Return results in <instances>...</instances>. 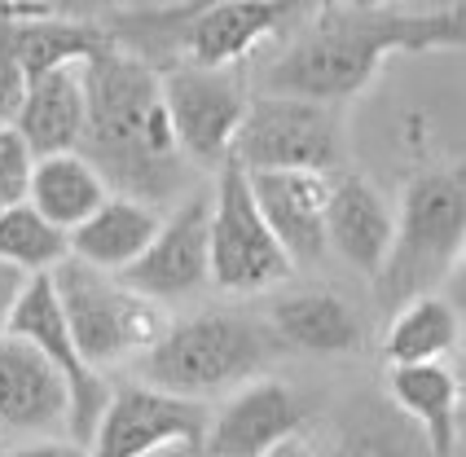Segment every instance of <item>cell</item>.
Wrapping results in <instances>:
<instances>
[{"instance_id": "obj_1", "label": "cell", "mask_w": 466, "mask_h": 457, "mask_svg": "<svg viewBox=\"0 0 466 457\" xmlns=\"http://www.w3.org/2000/svg\"><path fill=\"white\" fill-rule=\"evenodd\" d=\"M466 49V5L449 9H321L264 71V93L343 106L383 71L391 53Z\"/></svg>"}, {"instance_id": "obj_2", "label": "cell", "mask_w": 466, "mask_h": 457, "mask_svg": "<svg viewBox=\"0 0 466 457\" xmlns=\"http://www.w3.org/2000/svg\"><path fill=\"white\" fill-rule=\"evenodd\" d=\"M88 132L79 154L97 168L110 194L163 207L185 189L189 158L177 146L158 66L110 40L88 66Z\"/></svg>"}, {"instance_id": "obj_3", "label": "cell", "mask_w": 466, "mask_h": 457, "mask_svg": "<svg viewBox=\"0 0 466 457\" xmlns=\"http://www.w3.org/2000/svg\"><path fill=\"white\" fill-rule=\"evenodd\" d=\"M282 352V339L268 321L211 308L167 326V334L141 356V382L208 405L211 396L264 379Z\"/></svg>"}, {"instance_id": "obj_4", "label": "cell", "mask_w": 466, "mask_h": 457, "mask_svg": "<svg viewBox=\"0 0 466 457\" xmlns=\"http://www.w3.org/2000/svg\"><path fill=\"white\" fill-rule=\"evenodd\" d=\"M466 251V172H422L396 211V242L379 273V300L400 308L449 286Z\"/></svg>"}, {"instance_id": "obj_5", "label": "cell", "mask_w": 466, "mask_h": 457, "mask_svg": "<svg viewBox=\"0 0 466 457\" xmlns=\"http://www.w3.org/2000/svg\"><path fill=\"white\" fill-rule=\"evenodd\" d=\"M49 278L79 356L93 370L119 365L128 356H146L172 326L163 304L137 295L132 286H124L119 273H102L93 264L62 259Z\"/></svg>"}, {"instance_id": "obj_6", "label": "cell", "mask_w": 466, "mask_h": 457, "mask_svg": "<svg viewBox=\"0 0 466 457\" xmlns=\"http://www.w3.org/2000/svg\"><path fill=\"white\" fill-rule=\"evenodd\" d=\"M233 163L247 172H321L330 177L348 158V132L339 106L264 93L247 106L233 137Z\"/></svg>"}, {"instance_id": "obj_7", "label": "cell", "mask_w": 466, "mask_h": 457, "mask_svg": "<svg viewBox=\"0 0 466 457\" xmlns=\"http://www.w3.org/2000/svg\"><path fill=\"white\" fill-rule=\"evenodd\" d=\"M286 278H295V259L259 216L247 168L229 158L211 185V286L225 295H259Z\"/></svg>"}, {"instance_id": "obj_8", "label": "cell", "mask_w": 466, "mask_h": 457, "mask_svg": "<svg viewBox=\"0 0 466 457\" xmlns=\"http://www.w3.org/2000/svg\"><path fill=\"white\" fill-rule=\"evenodd\" d=\"M312 5L321 0H220L203 14H194L189 23L163 31L155 40H146L137 57H146L150 66H211V71H229L233 62H242L259 40L278 36L295 18H304Z\"/></svg>"}, {"instance_id": "obj_9", "label": "cell", "mask_w": 466, "mask_h": 457, "mask_svg": "<svg viewBox=\"0 0 466 457\" xmlns=\"http://www.w3.org/2000/svg\"><path fill=\"white\" fill-rule=\"evenodd\" d=\"M163 102L172 115L177 146L189 158V168H225L233 154V137L247 119V88L233 71H211V66H163Z\"/></svg>"}, {"instance_id": "obj_10", "label": "cell", "mask_w": 466, "mask_h": 457, "mask_svg": "<svg viewBox=\"0 0 466 457\" xmlns=\"http://www.w3.org/2000/svg\"><path fill=\"white\" fill-rule=\"evenodd\" d=\"M208 427L211 409L203 401H185L150 382H128L110 391L88 457H150L167 444H198L208 453Z\"/></svg>"}, {"instance_id": "obj_11", "label": "cell", "mask_w": 466, "mask_h": 457, "mask_svg": "<svg viewBox=\"0 0 466 457\" xmlns=\"http://www.w3.org/2000/svg\"><path fill=\"white\" fill-rule=\"evenodd\" d=\"M9 334H18V339H26V343H35V348L53 361V370L66 379V391H71V440L88 449L115 387H106L102 370H93V365L79 356L49 273L26 281L23 300H18L14 317H9Z\"/></svg>"}, {"instance_id": "obj_12", "label": "cell", "mask_w": 466, "mask_h": 457, "mask_svg": "<svg viewBox=\"0 0 466 457\" xmlns=\"http://www.w3.org/2000/svg\"><path fill=\"white\" fill-rule=\"evenodd\" d=\"M119 278L155 304H177L203 290L211 281V189L185 194L172 216H163L150 251Z\"/></svg>"}, {"instance_id": "obj_13", "label": "cell", "mask_w": 466, "mask_h": 457, "mask_svg": "<svg viewBox=\"0 0 466 457\" xmlns=\"http://www.w3.org/2000/svg\"><path fill=\"white\" fill-rule=\"evenodd\" d=\"M71 427L66 379L35 343L0 334V435L5 440H49L57 427Z\"/></svg>"}, {"instance_id": "obj_14", "label": "cell", "mask_w": 466, "mask_h": 457, "mask_svg": "<svg viewBox=\"0 0 466 457\" xmlns=\"http://www.w3.org/2000/svg\"><path fill=\"white\" fill-rule=\"evenodd\" d=\"M304 422L309 405L282 379H256L211 413L208 457H268L278 444L304 435Z\"/></svg>"}, {"instance_id": "obj_15", "label": "cell", "mask_w": 466, "mask_h": 457, "mask_svg": "<svg viewBox=\"0 0 466 457\" xmlns=\"http://www.w3.org/2000/svg\"><path fill=\"white\" fill-rule=\"evenodd\" d=\"M259 216L278 233L282 251L295 259V269L321 264L330 251V185L321 172H247Z\"/></svg>"}, {"instance_id": "obj_16", "label": "cell", "mask_w": 466, "mask_h": 457, "mask_svg": "<svg viewBox=\"0 0 466 457\" xmlns=\"http://www.w3.org/2000/svg\"><path fill=\"white\" fill-rule=\"evenodd\" d=\"M326 225H330V251H339V259H348L365 278L383 273L396 242V211L374 185H365L361 177H339L330 185Z\"/></svg>"}, {"instance_id": "obj_17", "label": "cell", "mask_w": 466, "mask_h": 457, "mask_svg": "<svg viewBox=\"0 0 466 457\" xmlns=\"http://www.w3.org/2000/svg\"><path fill=\"white\" fill-rule=\"evenodd\" d=\"M14 127L23 132L35 158L45 154H66L84 146L88 132V84H84V66H62V71H45L26 84L23 110Z\"/></svg>"}, {"instance_id": "obj_18", "label": "cell", "mask_w": 466, "mask_h": 457, "mask_svg": "<svg viewBox=\"0 0 466 457\" xmlns=\"http://www.w3.org/2000/svg\"><path fill=\"white\" fill-rule=\"evenodd\" d=\"M158 207L110 194L79 228H71V259L93 264L102 273H128L158 238Z\"/></svg>"}, {"instance_id": "obj_19", "label": "cell", "mask_w": 466, "mask_h": 457, "mask_svg": "<svg viewBox=\"0 0 466 457\" xmlns=\"http://www.w3.org/2000/svg\"><path fill=\"white\" fill-rule=\"evenodd\" d=\"M388 396L405 422H414L427 440L431 457H449L458 444V379L453 365L427 361V365H388Z\"/></svg>"}, {"instance_id": "obj_20", "label": "cell", "mask_w": 466, "mask_h": 457, "mask_svg": "<svg viewBox=\"0 0 466 457\" xmlns=\"http://www.w3.org/2000/svg\"><path fill=\"white\" fill-rule=\"evenodd\" d=\"M268 326L278 330L286 352H312V356H348L361 348L365 326L352 312L348 300H339L330 290H295L282 295Z\"/></svg>"}, {"instance_id": "obj_21", "label": "cell", "mask_w": 466, "mask_h": 457, "mask_svg": "<svg viewBox=\"0 0 466 457\" xmlns=\"http://www.w3.org/2000/svg\"><path fill=\"white\" fill-rule=\"evenodd\" d=\"M115 36L102 23H84L57 14V5H35L18 18V49H23L26 84L45 71L62 66H88Z\"/></svg>"}, {"instance_id": "obj_22", "label": "cell", "mask_w": 466, "mask_h": 457, "mask_svg": "<svg viewBox=\"0 0 466 457\" xmlns=\"http://www.w3.org/2000/svg\"><path fill=\"white\" fill-rule=\"evenodd\" d=\"M106 198H110V185H106V177L79 150L35 158L26 203L35 207L45 220H53L62 233L79 228Z\"/></svg>"}, {"instance_id": "obj_23", "label": "cell", "mask_w": 466, "mask_h": 457, "mask_svg": "<svg viewBox=\"0 0 466 457\" xmlns=\"http://www.w3.org/2000/svg\"><path fill=\"white\" fill-rule=\"evenodd\" d=\"M462 339V312L449 295H418L391 312L383 334L388 365H427L444 361Z\"/></svg>"}, {"instance_id": "obj_24", "label": "cell", "mask_w": 466, "mask_h": 457, "mask_svg": "<svg viewBox=\"0 0 466 457\" xmlns=\"http://www.w3.org/2000/svg\"><path fill=\"white\" fill-rule=\"evenodd\" d=\"M0 259L23 269L26 278H45L71 259V233L45 220L31 203H14L0 211Z\"/></svg>"}, {"instance_id": "obj_25", "label": "cell", "mask_w": 466, "mask_h": 457, "mask_svg": "<svg viewBox=\"0 0 466 457\" xmlns=\"http://www.w3.org/2000/svg\"><path fill=\"white\" fill-rule=\"evenodd\" d=\"M211 5H220V0H172V5H155V9H128V14H115V18L106 23V31H110L124 49H141L146 40H155L163 31L189 23L194 14H203Z\"/></svg>"}, {"instance_id": "obj_26", "label": "cell", "mask_w": 466, "mask_h": 457, "mask_svg": "<svg viewBox=\"0 0 466 457\" xmlns=\"http://www.w3.org/2000/svg\"><path fill=\"white\" fill-rule=\"evenodd\" d=\"M31 172H35V154L23 141V132L14 124H0V211L26 203Z\"/></svg>"}, {"instance_id": "obj_27", "label": "cell", "mask_w": 466, "mask_h": 457, "mask_svg": "<svg viewBox=\"0 0 466 457\" xmlns=\"http://www.w3.org/2000/svg\"><path fill=\"white\" fill-rule=\"evenodd\" d=\"M26 281L31 278H26L23 269H14V264L0 259V334L9 330V317H14V308H18V300H23Z\"/></svg>"}, {"instance_id": "obj_28", "label": "cell", "mask_w": 466, "mask_h": 457, "mask_svg": "<svg viewBox=\"0 0 466 457\" xmlns=\"http://www.w3.org/2000/svg\"><path fill=\"white\" fill-rule=\"evenodd\" d=\"M9 457H88V449L76 440H53L49 435V440H26Z\"/></svg>"}, {"instance_id": "obj_29", "label": "cell", "mask_w": 466, "mask_h": 457, "mask_svg": "<svg viewBox=\"0 0 466 457\" xmlns=\"http://www.w3.org/2000/svg\"><path fill=\"white\" fill-rule=\"evenodd\" d=\"M449 300L458 304V312L466 308V251H462V259H458V269H453V278H449Z\"/></svg>"}, {"instance_id": "obj_30", "label": "cell", "mask_w": 466, "mask_h": 457, "mask_svg": "<svg viewBox=\"0 0 466 457\" xmlns=\"http://www.w3.org/2000/svg\"><path fill=\"white\" fill-rule=\"evenodd\" d=\"M268 457H317V449H312L304 435H295V440H286V444H278Z\"/></svg>"}, {"instance_id": "obj_31", "label": "cell", "mask_w": 466, "mask_h": 457, "mask_svg": "<svg viewBox=\"0 0 466 457\" xmlns=\"http://www.w3.org/2000/svg\"><path fill=\"white\" fill-rule=\"evenodd\" d=\"M453 379H458V401H462V409H466V348L458 352V361H453Z\"/></svg>"}, {"instance_id": "obj_32", "label": "cell", "mask_w": 466, "mask_h": 457, "mask_svg": "<svg viewBox=\"0 0 466 457\" xmlns=\"http://www.w3.org/2000/svg\"><path fill=\"white\" fill-rule=\"evenodd\" d=\"M348 5H352V9H383L388 0H348Z\"/></svg>"}, {"instance_id": "obj_33", "label": "cell", "mask_w": 466, "mask_h": 457, "mask_svg": "<svg viewBox=\"0 0 466 457\" xmlns=\"http://www.w3.org/2000/svg\"><path fill=\"white\" fill-rule=\"evenodd\" d=\"M458 435H466V427H458Z\"/></svg>"}, {"instance_id": "obj_34", "label": "cell", "mask_w": 466, "mask_h": 457, "mask_svg": "<svg viewBox=\"0 0 466 457\" xmlns=\"http://www.w3.org/2000/svg\"><path fill=\"white\" fill-rule=\"evenodd\" d=\"M462 317H466V308H462ZM462 326H466V321H462Z\"/></svg>"}]
</instances>
